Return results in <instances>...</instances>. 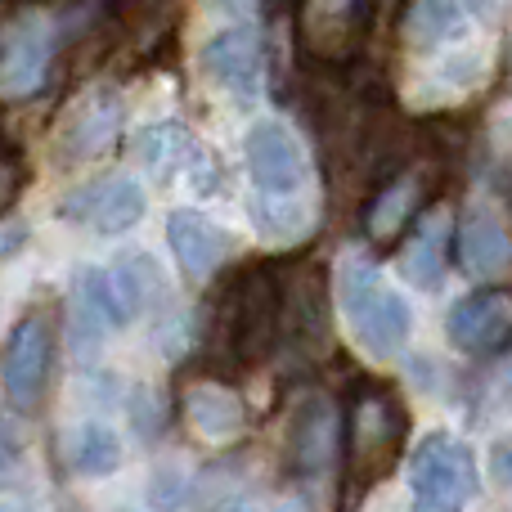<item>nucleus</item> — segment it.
I'll return each mask as SVG.
<instances>
[{
    "mask_svg": "<svg viewBox=\"0 0 512 512\" xmlns=\"http://www.w3.org/2000/svg\"><path fill=\"white\" fill-rule=\"evenodd\" d=\"M337 301L351 324V337L373 355V360H396L414 333V310L391 288L364 256H346L337 265Z\"/></svg>",
    "mask_w": 512,
    "mask_h": 512,
    "instance_id": "nucleus-1",
    "label": "nucleus"
},
{
    "mask_svg": "<svg viewBox=\"0 0 512 512\" xmlns=\"http://www.w3.org/2000/svg\"><path fill=\"white\" fill-rule=\"evenodd\" d=\"M337 436H342V423H337V409L328 405L324 396H310L297 405L288 423V454L301 472H319L333 463L337 454Z\"/></svg>",
    "mask_w": 512,
    "mask_h": 512,
    "instance_id": "nucleus-14",
    "label": "nucleus"
},
{
    "mask_svg": "<svg viewBox=\"0 0 512 512\" xmlns=\"http://www.w3.org/2000/svg\"><path fill=\"white\" fill-rule=\"evenodd\" d=\"M486 77V54L481 50H450L441 54V68H436V81L450 90H468Z\"/></svg>",
    "mask_w": 512,
    "mask_h": 512,
    "instance_id": "nucleus-24",
    "label": "nucleus"
},
{
    "mask_svg": "<svg viewBox=\"0 0 512 512\" xmlns=\"http://www.w3.org/2000/svg\"><path fill=\"white\" fill-rule=\"evenodd\" d=\"M185 414L203 441L225 445L243 432V400L230 387H216V382H194L185 391Z\"/></svg>",
    "mask_w": 512,
    "mask_h": 512,
    "instance_id": "nucleus-17",
    "label": "nucleus"
},
{
    "mask_svg": "<svg viewBox=\"0 0 512 512\" xmlns=\"http://www.w3.org/2000/svg\"><path fill=\"white\" fill-rule=\"evenodd\" d=\"M445 333L468 355L490 351L512 333V297H504V292H472V297L454 301L450 315H445Z\"/></svg>",
    "mask_w": 512,
    "mask_h": 512,
    "instance_id": "nucleus-10",
    "label": "nucleus"
},
{
    "mask_svg": "<svg viewBox=\"0 0 512 512\" xmlns=\"http://www.w3.org/2000/svg\"><path fill=\"white\" fill-rule=\"evenodd\" d=\"M396 441H400V405L387 396L364 400L351 418V445H346V450H351V468L360 472L364 481L387 472V459H391V450H396Z\"/></svg>",
    "mask_w": 512,
    "mask_h": 512,
    "instance_id": "nucleus-13",
    "label": "nucleus"
},
{
    "mask_svg": "<svg viewBox=\"0 0 512 512\" xmlns=\"http://www.w3.org/2000/svg\"><path fill=\"white\" fill-rule=\"evenodd\" d=\"M185 149H189V135L180 131V122H158V126L135 135V153H140L153 171H162V176L185 158Z\"/></svg>",
    "mask_w": 512,
    "mask_h": 512,
    "instance_id": "nucleus-22",
    "label": "nucleus"
},
{
    "mask_svg": "<svg viewBox=\"0 0 512 512\" xmlns=\"http://www.w3.org/2000/svg\"><path fill=\"white\" fill-rule=\"evenodd\" d=\"M144 212H149V198H144L140 180L131 176H104L95 185L68 194L59 207L63 221L95 234H131L144 221Z\"/></svg>",
    "mask_w": 512,
    "mask_h": 512,
    "instance_id": "nucleus-3",
    "label": "nucleus"
},
{
    "mask_svg": "<svg viewBox=\"0 0 512 512\" xmlns=\"http://www.w3.org/2000/svg\"><path fill=\"white\" fill-rule=\"evenodd\" d=\"M117 126H122V99L113 90H86L63 108L59 131H54V158L63 167H81L113 140Z\"/></svg>",
    "mask_w": 512,
    "mask_h": 512,
    "instance_id": "nucleus-5",
    "label": "nucleus"
},
{
    "mask_svg": "<svg viewBox=\"0 0 512 512\" xmlns=\"http://www.w3.org/2000/svg\"><path fill=\"white\" fill-rule=\"evenodd\" d=\"M50 72V36L36 23L18 27L0 54V95H32Z\"/></svg>",
    "mask_w": 512,
    "mask_h": 512,
    "instance_id": "nucleus-16",
    "label": "nucleus"
},
{
    "mask_svg": "<svg viewBox=\"0 0 512 512\" xmlns=\"http://www.w3.org/2000/svg\"><path fill=\"white\" fill-rule=\"evenodd\" d=\"M50 355H54V333L45 315H27L23 324L9 333V346L0 355V382L14 409H36L50 382Z\"/></svg>",
    "mask_w": 512,
    "mask_h": 512,
    "instance_id": "nucleus-4",
    "label": "nucleus"
},
{
    "mask_svg": "<svg viewBox=\"0 0 512 512\" xmlns=\"http://www.w3.org/2000/svg\"><path fill=\"white\" fill-rule=\"evenodd\" d=\"M68 463L77 477H113L122 468V436L99 418H86L68 436Z\"/></svg>",
    "mask_w": 512,
    "mask_h": 512,
    "instance_id": "nucleus-19",
    "label": "nucleus"
},
{
    "mask_svg": "<svg viewBox=\"0 0 512 512\" xmlns=\"http://www.w3.org/2000/svg\"><path fill=\"white\" fill-rule=\"evenodd\" d=\"M23 243H27V221H18V216L0 221V261H5V256H14Z\"/></svg>",
    "mask_w": 512,
    "mask_h": 512,
    "instance_id": "nucleus-28",
    "label": "nucleus"
},
{
    "mask_svg": "<svg viewBox=\"0 0 512 512\" xmlns=\"http://www.w3.org/2000/svg\"><path fill=\"white\" fill-rule=\"evenodd\" d=\"M481 472L468 441L450 432H427L409 450V495L414 512H463L477 499Z\"/></svg>",
    "mask_w": 512,
    "mask_h": 512,
    "instance_id": "nucleus-2",
    "label": "nucleus"
},
{
    "mask_svg": "<svg viewBox=\"0 0 512 512\" xmlns=\"http://www.w3.org/2000/svg\"><path fill=\"white\" fill-rule=\"evenodd\" d=\"M414 194H418L414 180H396L391 189H382L378 203H373V212H369V234L373 239H391V234L405 225V216L414 212Z\"/></svg>",
    "mask_w": 512,
    "mask_h": 512,
    "instance_id": "nucleus-23",
    "label": "nucleus"
},
{
    "mask_svg": "<svg viewBox=\"0 0 512 512\" xmlns=\"http://www.w3.org/2000/svg\"><path fill=\"white\" fill-rule=\"evenodd\" d=\"M274 319H279V288L265 274H248L243 283H234L225 301V333L239 360H261L270 351Z\"/></svg>",
    "mask_w": 512,
    "mask_h": 512,
    "instance_id": "nucleus-8",
    "label": "nucleus"
},
{
    "mask_svg": "<svg viewBox=\"0 0 512 512\" xmlns=\"http://www.w3.org/2000/svg\"><path fill=\"white\" fill-rule=\"evenodd\" d=\"M167 243H171V252H176V261L185 265L189 274H198V279L216 274L234 252L230 234L216 221H207L203 212H194V207H176V212L167 216Z\"/></svg>",
    "mask_w": 512,
    "mask_h": 512,
    "instance_id": "nucleus-12",
    "label": "nucleus"
},
{
    "mask_svg": "<svg viewBox=\"0 0 512 512\" xmlns=\"http://www.w3.org/2000/svg\"><path fill=\"white\" fill-rule=\"evenodd\" d=\"M239 512H252V508H239Z\"/></svg>",
    "mask_w": 512,
    "mask_h": 512,
    "instance_id": "nucleus-32",
    "label": "nucleus"
},
{
    "mask_svg": "<svg viewBox=\"0 0 512 512\" xmlns=\"http://www.w3.org/2000/svg\"><path fill=\"white\" fill-rule=\"evenodd\" d=\"M504 396H508V405H512V373H508V382H504Z\"/></svg>",
    "mask_w": 512,
    "mask_h": 512,
    "instance_id": "nucleus-31",
    "label": "nucleus"
},
{
    "mask_svg": "<svg viewBox=\"0 0 512 512\" xmlns=\"http://www.w3.org/2000/svg\"><path fill=\"white\" fill-rule=\"evenodd\" d=\"M445 252H450V212H427L418 221L414 239L400 252V274L414 283L418 292H436L445 283Z\"/></svg>",
    "mask_w": 512,
    "mask_h": 512,
    "instance_id": "nucleus-15",
    "label": "nucleus"
},
{
    "mask_svg": "<svg viewBox=\"0 0 512 512\" xmlns=\"http://www.w3.org/2000/svg\"><path fill=\"white\" fill-rule=\"evenodd\" d=\"M463 9H472L477 18H486V23H490V18L504 9V0H463Z\"/></svg>",
    "mask_w": 512,
    "mask_h": 512,
    "instance_id": "nucleus-29",
    "label": "nucleus"
},
{
    "mask_svg": "<svg viewBox=\"0 0 512 512\" xmlns=\"http://www.w3.org/2000/svg\"><path fill=\"white\" fill-rule=\"evenodd\" d=\"M243 158L261 194H297L306 185V149L283 122H256L243 140Z\"/></svg>",
    "mask_w": 512,
    "mask_h": 512,
    "instance_id": "nucleus-7",
    "label": "nucleus"
},
{
    "mask_svg": "<svg viewBox=\"0 0 512 512\" xmlns=\"http://www.w3.org/2000/svg\"><path fill=\"white\" fill-rule=\"evenodd\" d=\"M490 472H495L499 486L512 490V436H504V441L490 445Z\"/></svg>",
    "mask_w": 512,
    "mask_h": 512,
    "instance_id": "nucleus-27",
    "label": "nucleus"
},
{
    "mask_svg": "<svg viewBox=\"0 0 512 512\" xmlns=\"http://www.w3.org/2000/svg\"><path fill=\"white\" fill-rule=\"evenodd\" d=\"M18 468H23V441H18L14 423L0 418V490L18 477Z\"/></svg>",
    "mask_w": 512,
    "mask_h": 512,
    "instance_id": "nucleus-26",
    "label": "nucleus"
},
{
    "mask_svg": "<svg viewBox=\"0 0 512 512\" xmlns=\"http://www.w3.org/2000/svg\"><path fill=\"white\" fill-rule=\"evenodd\" d=\"M409 45L418 50H441L468 32V9L463 0H414L409 9Z\"/></svg>",
    "mask_w": 512,
    "mask_h": 512,
    "instance_id": "nucleus-20",
    "label": "nucleus"
},
{
    "mask_svg": "<svg viewBox=\"0 0 512 512\" xmlns=\"http://www.w3.org/2000/svg\"><path fill=\"white\" fill-rule=\"evenodd\" d=\"M221 14H230V18H239V14H248V9L256 5V0H212Z\"/></svg>",
    "mask_w": 512,
    "mask_h": 512,
    "instance_id": "nucleus-30",
    "label": "nucleus"
},
{
    "mask_svg": "<svg viewBox=\"0 0 512 512\" xmlns=\"http://www.w3.org/2000/svg\"><path fill=\"white\" fill-rule=\"evenodd\" d=\"M459 265L472 279H495L512 265V239L504 216L490 203H477L459 221Z\"/></svg>",
    "mask_w": 512,
    "mask_h": 512,
    "instance_id": "nucleus-11",
    "label": "nucleus"
},
{
    "mask_svg": "<svg viewBox=\"0 0 512 512\" xmlns=\"http://www.w3.org/2000/svg\"><path fill=\"white\" fill-rule=\"evenodd\" d=\"M122 306H117V292L113 279L104 270H81L77 283H72V319H68V337H72V351L77 360H86L90 351L104 346V333L113 324H122Z\"/></svg>",
    "mask_w": 512,
    "mask_h": 512,
    "instance_id": "nucleus-9",
    "label": "nucleus"
},
{
    "mask_svg": "<svg viewBox=\"0 0 512 512\" xmlns=\"http://www.w3.org/2000/svg\"><path fill=\"white\" fill-rule=\"evenodd\" d=\"M113 292H117V306H122L126 319H140L149 310H162L171 301L167 283H162V270L149 252H131L122 256V270L113 279Z\"/></svg>",
    "mask_w": 512,
    "mask_h": 512,
    "instance_id": "nucleus-18",
    "label": "nucleus"
},
{
    "mask_svg": "<svg viewBox=\"0 0 512 512\" xmlns=\"http://www.w3.org/2000/svg\"><path fill=\"white\" fill-rule=\"evenodd\" d=\"M203 72L225 90L234 95L239 104H252L261 95V72H265V54H261V36H256L252 23H234L225 32H216L212 41L203 45L198 54Z\"/></svg>",
    "mask_w": 512,
    "mask_h": 512,
    "instance_id": "nucleus-6",
    "label": "nucleus"
},
{
    "mask_svg": "<svg viewBox=\"0 0 512 512\" xmlns=\"http://www.w3.org/2000/svg\"><path fill=\"white\" fill-rule=\"evenodd\" d=\"M346 18H351V0H310L306 9V36L324 50L328 45V27L346 32Z\"/></svg>",
    "mask_w": 512,
    "mask_h": 512,
    "instance_id": "nucleus-25",
    "label": "nucleus"
},
{
    "mask_svg": "<svg viewBox=\"0 0 512 512\" xmlns=\"http://www.w3.org/2000/svg\"><path fill=\"white\" fill-rule=\"evenodd\" d=\"M248 212H252L256 234L274 239V243H297V239H306V230H310L306 203H297L292 194H261V198H252Z\"/></svg>",
    "mask_w": 512,
    "mask_h": 512,
    "instance_id": "nucleus-21",
    "label": "nucleus"
}]
</instances>
